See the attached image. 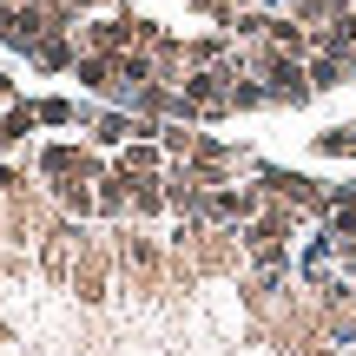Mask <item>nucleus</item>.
Segmentation results:
<instances>
[{"instance_id":"f257e3e1","label":"nucleus","mask_w":356,"mask_h":356,"mask_svg":"<svg viewBox=\"0 0 356 356\" xmlns=\"http://www.w3.org/2000/svg\"><path fill=\"white\" fill-rule=\"evenodd\" d=\"M317 152H356V126H337V132H323V139H317Z\"/></svg>"}]
</instances>
